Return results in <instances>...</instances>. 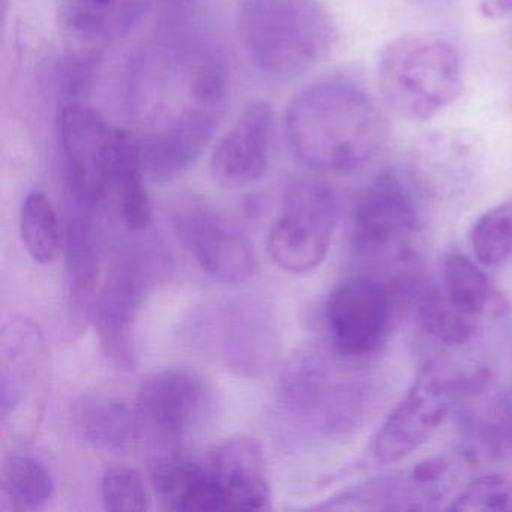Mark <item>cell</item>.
<instances>
[{"label":"cell","instance_id":"obj_1","mask_svg":"<svg viewBox=\"0 0 512 512\" xmlns=\"http://www.w3.org/2000/svg\"><path fill=\"white\" fill-rule=\"evenodd\" d=\"M284 134L304 166L343 175L364 166L383 148L389 125L359 86L329 79L293 97L284 116Z\"/></svg>","mask_w":512,"mask_h":512},{"label":"cell","instance_id":"obj_2","mask_svg":"<svg viewBox=\"0 0 512 512\" xmlns=\"http://www.w3.org/2000/svg\"><path fill=\"white\" fill-rule=\"evenodd\" d=\"M236 29L250 61L269 76H301L334 47L337 29L320 0H238Z\"/></svg>","mask_w":512,"mask_h":512},{"label":"cell","instance_id":"obj_3","mask_svg":"<svg viewBox=\"0 0 512 512\" xmlns=\"http://www.w3.org/2000/svg\"><path fill=\"white\" fill-rule=\"evenodd\" d=\"M355 359L334 349L307 347L290 356L281 371L277 403L281 416L310 436L332 437L355 427L364 410L365 389L352 370Z\"/></svg>","mask_w":512,"mask_h":512},{"label":"cell","instance_id":"obj_4","mask_svg":"<svg viewBox=\"0 0 512 512\" xmlns=\"http://www.w3.org/2000/svg\"><path fill=\"white\" fill-rule=\"evenodd\" d=\"M377 80L386 104L407 121L436 118L463 92L457 49L434 35H404L386 44Z\"/></svg>","mask_w":512,"mask_h":512},{"label":"cell","instance_id":"obj_5","mask_svg":"<svg viewBox=\"0 0 512 512\" xmlns=\"http://www.w3.org/2000/svg\"><path fill=\"white\" fill-rule=\"evenodd\" d=\"M193 349L242 379H257L281 353L277 314L262 299L233 296L209 302L188 322Z\"/></svg>","mask_w":512,"mask_h":512},{"label":"cell","instance_id":"obj_6","mask_svg":"<svg viewBox=\"0 0 512 512\" xmlns=\"http://www.w3.org/2000/svg\"><path fill=\"white\" fill-rule=\"evenodd\" d=\"M50 395V352L34 320L14 316L0 332V419L20 443L35 439Z\"/></svg>","mask_w":512,"mask_h":512},{"label":"cell","instance_id":"obj_7","mask_svg":"<svg viewBox=\"0 0 512 512\" xmlns=\"http://www.w3.org/2000/svg\"><path fill=\"white\" fill-rule=\"evenodd\" d=\"M337 194L328 182L311 176L284 188L283 215L268 236V251L283 271L304 274L322 265L338 223Z\"/></svg>","mask_w":512,"mask_h":512},{"label":"cell","instance_id":"obj_8","mask_svg":"<svg viewBox=\"0 0 512 512\" xmlns=\"http://www.w3.org/2000/svg\"><path fill=\"white\" fill-rule=\"evenodd\" d=\"M214 386L193 368L170 367L143 380L136 410L140 430L169 451L202 433L217 416Z\"/></svg>","mask_w":512,"mask_h":512},{"label":"cell","instance_id":"obj_9","mask_svg":"<svg viewBox=\"0 0 512 512\" xmlns=\"http://www.w3.org/2000/svg\"><path fill=\"white\" fill-rule=\"evenodd\" d=\"M404 281L356 274L334 287L325 305L326 328L335 352L344 358L373 355L388 337Z\"/></svg>","mask_w":512,"mask_h":512},{"label":"cell","instance_id":"obj_10","mask_svg":"<svg viewBox=\"0 0 512 512\" xmlns=\"http://www.w3.org/2000/svg\"><path fill=\"white\" fill-rule=\"evenodd\" d=\"M424 214L421 187L409 173L385 170L370 182L353 215V245L367 259H404Z\"/></svg>","mask_w":512,"mask_h":512},{"label":"cell","instance_id":"obj_11","mask_svg":"<svg viewBox=\"0 0 512 512\" xmlns=\"http://www.w3.org/2000/svg\"><path fill=\"white\" fill-rule=\"evenodd\" d=\"M154 275V257L134 245L119 253L101 286L94 313L98 341L122 370L136 367V326Z\"/></svg>","mask_w":512,"mask_h":512},{"label":"cell","instance_id":"obj_12","mask_svg":"<svg viewBox=\"0 0 512 512\" xmlns=\"http://www.w3.org/2000/svg\"><path fill=\"white\" fill-rule=\"evenodd\" d=\"M464 389V379L439 368H425L377 430L371 442L373 457L388 464L412 454L442 425Z\"/></svg>","mask_w":512,"mask_h":512},{"label":"cell","instance_id":"obj_13","mask_svg":"<svg viewBox=\"0 0 512 512\" xmlns=\"http://www.w3.org/2000/svg\"><path fill=\"white\" fill-rule=\"evenodd\" d=\"M170 221L179 241L215 280L238 284L256 275L259 263L250 239L211 203L181 200L172 209Z\"/></svg>","mask_w":512,"mask_h":512},{"label":"cell","instance_id":"obj_14","mask_svg":"<svg viewBox=\"0 0 512 512\" xmlns=\"http://www.w3.org/2000/svg\"><path fill=\"white\" fill-rule=\"evenodd\" d=\"M59 139L68 190L77 205L92 209L113 185L116 130L92 107L68 103L59 116Z\"/></svg>","mask_w":512,"mask_h":512},{"label":"cell","instance_id":"obj_15","mask_svg":"<svg viewBox=\"0 0 512 512\" xmlns=\"http://www.w3.org/2000/svg\"><path fill=\"white\" fill-rule=\"evenodd\" d=\"M272 131L271 104L250 101L212 152L211 172L215 181L230 190L259 181L268 169Z\"/></svg>","mask_w":512,"mask_h":512},{"label":"cell","instance_id":"obj_16","mask_svg":"<svg viewBox=\"0 0 512 512\" xmlns=\"http://www.w3.org/2000/svg\"><path fill=\"white\" fill-rule=\"evenodd\" d=\"M85 209L70 215L65 229L67 323L71 335L82 334L94 320L103 286L100 230Z\"/></svg>","mask_w":512,"mask_h":512},{"label":"cell","instance_id":"obj_17","mask_svg":"<svg viewBox=\"0 0 512 512\" xmlns=\"http://www.w3.org/2000/svg\"><path fill=\"white\" fill-rule=\"evenodd\" d=\"M209 475L223 500V511L269 509L271 488L262 446L250 437H232L209 451Z\"/></svg>","mask_w":512,"mask_h":512},{"label":"cell","instance_id":"obj_18","mask_svg":"<svg viewBox=\"0 0 512 512\" xmlns=\"http://www.w3.org/2000/svg\"><path fill=\"white\" fill-rule=\"evenodd\" d=\"M73 421L86 442L104 451H125L142 433L136 407L131 409L125 401L104 395L80 398Z\"/></svg>","mask_w":512,"mask_h":512},{"label":"cell","instance_id":"obj_19","mask_svg":"<svg viewBox=\"0 0 512 512\" xmlns=\"http://www.w3.org/2000/svg\"><path fill=\"white\" fill-rule=\"evenodd\" d=\"M145 166L136 134L116 130V160L113 185L125 226L145 232L152 224V205L145 184Z\"/></svg>","mask_w":512,"mask_h":512},{"label":"cell","instance_id":"obj_20","mask_svg":"<svg viewBox=\"0 0 512 512\" xmlns=\"http://www.w3.org/2000/svg\"><path fill=\"white\" fill-rule=\"evenodd\" d=\"M55 479L49 467L26 454H11L0 467V509L41 511L52 500Z\"/></svg>","mask_w":512,"mask_h":512},{"label":"cell","instance_id":"obj_21","mask_svg":"<svg viewBox=\"0 0 512 512\" xmlns=\"http://www.w3.org/2000/svg\"><path fill=\"white\" fill-rule=\"evenodd\" d=\"M20 232L23 245L35 262L50 265L58 259L64 236L58 212L47 194H28L20 214Z\"/></svg>","mask_w":512,"mask_h":512},{"label":"cell","instance_id":"obj_22","mask_svg":"<svg viewBox=\"0 0 512 512\" xmlns=\"http://www.w3.org/2000/svg\"><path fill=\"white\" fill-rule=\"evenodd\" d=\"M442 289L452 307L473 320L481 319L493 295L490 280L479 263L463 254L446 257Z\"/></svg>","mask_w":512,"mask_h":512},{"label":"cell","instance_id":"obj_23","mask_svg":"<svg viewBox=\"0 0 512 512\" xmlns=\"http://www.w3.org/2000/svg\"><path fill=\"white\" fill-rule=\"evenodd\" d=\"M416 307L425 331L449 346L467 343L478 329L479 320L469 319L458 313L440 287H418Z\"/></svg>","mask_w":512,"mask_h":512},{"label":"cell","instance_id":"obj_24","mask_svg":"<svg viewBox=\"0 0 512 512\" xmlns=\"http://www.w3.org/2000/svg\"><path fill=\"white\" fill-rule=\"evenodd\" d=\"M470 244L479 265L493 268L512 254V200L488 209L475 221Z\"/></svg>","mask_w":512,"mask_h":512},{"label":"cell","instance_id":"obj_25","mask_svg":"<svg viewBox=\"0 0 512 512\" xmlns=\"http://www.w3.org/2000/svg\"><path fill=\"white\" fill-rule=\"evenodd\" d=\"M101 499L107 511H148L152 502L151 490L142 473L124 464L104 470Z\"/></svg>","mask_w":512,"mask_h":512},{"label":"cell","instance_id":"obj_26","mask_svg":"<svg viewBox=\"0 0 512 512\" xmlns=\"http://www.w3.org/2000/svg\"><path fill=\"white\" fill-rule=\"evenodd\" d=\"M449 511H509L512 509V481L490 473L473 479L451 503Z\"/></svg>","mask_w":512,"mask_h":512},{"label":"cell","instance_id":"obj_27","mask_svg":"<svg viewBox=\"0 0 512 512\" xmlns=\"http://www.w3.org/2000/svg\"><path fill=\"white\" fill-rule=\"evenodd\" d=\"M485 19H503L512 16V0H482L479 7Z\"/></svg>","mask_w":512,"mask_h":512},{"label":"cell","instance_id":"obj_28","mask_svg":"<svg viewBox=\"0 0 512 512\" xmlns=\"http://www.w3.org/2000/svg\"><path fill=\"white\" fill-rule=\"evenodd\" d=\"M59 2L64 5H70V7L112 14V16L119 4V0H59Z\"/></svg>","mask_w":512,"mask_h":512}]
</instances>
